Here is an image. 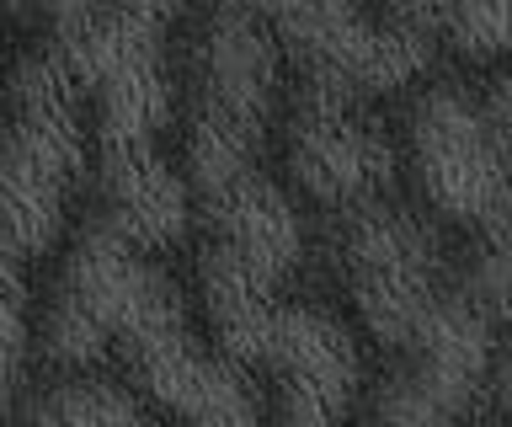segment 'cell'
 Returning <instances> with one entry per match:
<instances>
[{"mask_svg":"<svg viewBox=\"0 0 512 427\" xmlns=\"http://www.w3.org/2000/svg\"><path fill=\"white\" fill-rule=\"evenodd\" d=\"M38 353L54 369H91L118 353L134 385L187 422H251L267 411L256 379L224 347H203L182 289L150 246L128 241L107 219H96L59 262L54 289L38 305Z\"/></svg>","mask_w":512,"mask_h":427,"instance_id":"6da1fadb","label":"cell"},{"mask_svg":"<svg viewBox=\"0 0 512 427\" xmlns=\"http://www.w3.org/2000/svg\"><path fill=\"white\" fill-rule=\"evenodd\" d=\"M336 267L363 331L390 353L374 390L384 422H454L470 417L496 385V321L475 289L443 278L432 230L390 198L342 209Z\"/></svg>","mask_w":512,"mask_h":427,"instance_id":"7a4b0ae2","label":"cell"},{"mask_svg":"<svg viewBox=\"0 0 512 427\" xmlns=\"http://www.w3.org/2000/svg\"><path fill=\"white\" fill-rule=\"evenodd\" d=\"M86 91L54 38L22 54L11 81V129L0 155V230L6 262L54 251L80 177H86Z\"/></svg>","mask_w":512,"mask_h":427,"instance_id":"3957f363","label":"cell"},{"mask_svg":"<svg viewBox=\"0 0 512 427\" xmlns=\"http://www.w3.org/2000/svg\"><path fill=\"white\" fill-rule=\"evenodd\" d=\"M283 43L235 0H219L192 38L187 65V182L208 198L256 171L278 113Z\"/></svg>","mask_w":512,"mask_h":427,"instance_id":"277c9868","label":"cell"},{"mask_svg":"<svg viewBox=\"0 0 512 427\" xmlns=\"http://www.w3.org/2000/svg\"><path fill=\"white\" fill-rule=\"evenodd\" d=\"M203 310L219 347L262 379L283 422H331L352 411L363 390V353L331 310L288 294L219 299Z\"/></svg>","mask_w":512,"mask_h":427,"instance_id":"5b68a950","label":"cell"},{"mask_svg":"<svg viewBox=\"0 0 512 427\" xmlns=\"http://www.w3.org/2000/svg\"><path fill=\"white\" fill-rule=\"evenodd\" d=\"M171 22L176 17L139 6V0H102L91 17L54 33L91 102L102 150L160 145V129L171 123V70H166Z\"/></svg>","mask_w":512,"mask_h":427,"instance_id":"8992f818","label":"cell"},{"mask_svg":"<svg viewBox=\"0 0 512 427\" xmlns=\"http://www.w3.org/2000/svg\"><path fill=\"white\" fill-rule=\"evenodd\" d=\"M406 166L427 209L475 241L512 225V145L486 102L432 86L406 118Z\"/></svg>","mask_w":512,"mask_h":427,"instance_id":"52a82bcc","label":"cell"},{"mask_svg":"<svg viewBox=\"0 0 512 427\" xmlns=\"http://www.w3.org/2000/svg\"><path fill=\"white\" fill-rule=\"evenodd\" d=\"M235 6H246L283 43V54L299 59V75H331L374 97L427 70L432 43L390 17H374L363 0H235Z\"/></svg>","mask_w":512,"mask_h":427,"instance_id":"ba28073f","label":"cell"},{"mask_svg":"<svg viewBox=\"0 0 512 427\" xmlns=\"http://www.w3.org/2000/svg\"><path fill=\"white\" fill-rule=\"evenodd\" d=\"M363 97L368 91L331 75H304L288 107V171L326 209H352L390 187L395 145Z\"/></svg>","mask_w":512,"mask_h":427,"instance_id":"9c48e42d","label":"cell"},{"mask_svg":"<svg viewBox=\"0 0 512 427\" xmlns=\"http://www.w3.org/2000/svg\"><path fill=\"white\" fill-rule=\"evenodd\" d=\"M208 219L203 241V299L224 294H288V278L304 262V225L278 182L262 177V166L240 182L198 198Z\"/></svg>","mask_w":512,"mask_h":427,"instance_id":"30bf717a","label":"cell"},{"mask_svg":"<svg viewBox=\"0 0 512 427\" xmlns=\"http://www.w3.org/2000/svg\"><path fill=\"white\" fill-rule=\"evenodd\" d=\"M192 203H198L192 182L166 166L160 145L102 150V219L128 241L150 251L176 246L192 219Z\"/></svg>","mask_w":512,"mask_h":427,"instance_id":"8fae6325","label":"cell"},{"mask_svg":"<svg viewBox=\"0 0 512 427\" xmlns=\"http://www.w3.org/2000/svg\"><path fill=\"white\" fill-rule=\"evenodd\" d=\"M155 411L160 406L139 385L91 369H59L48 385H27L11 401V417H22L27 427H128L150 422Z\"/></svg>","mask_w":512,"mask_h":427,"instance_id":"7c38bea8","label":"cell"},{"mask_svg":"<svg viewBox=\"0 0 512 427\" xmlns=\"http://www.w3.org/2000/svg\"><path fill=\"white\" fill-rule=\"evenodd\" d=\"M384 17L464 59H512V0H384Z\"/></svg>","mask_w":512,"mask_h":427,"instance_id":"4fadbf2b","label":"cell"},{"mask_svg":"<svg viewBox=\"0 0 512 427\" xmlns=\"http://www.w3.org/2000/svg\"><path fill=\"white\" fill-rule=\"evenodd\" d=\"M96 6H102V0H11L16 17H32L38 27H48V38L64 33V27H75L80 17H91Z\"/></svg>","mask_w":512,"mask_h":427,"instance_id":"5bb4252c","label":"cell"},{"mask_svg":"<svg viewBox=\"0 0 512 427\" xmlns=\"http://www.w3.org/2000/svg\"><path fill=\"white\" fill-rule=\"evenodd\" d=\"M491 321H496V385H491V395L502 411H512V299L491 310Z\"/></svg>","mask_w":512,"mask_h":427,"instance_id":"9a60e30c","label":"cell"},{"mask_svg":"<svg viewBox=\"0 0 512 427\" xmlns=\"http://www.w3.org/2000/svg\"><path fill=\"white\" fill-rule=\"evenodd\" d=\"M486 107H491V118L502 123V134H507V145H512V70H502V75L491 81Z\"/></svg>","mask_w":512,"mask_h":427,"instance_id":"2e32d148","label":"cell"},{"mask_svg":"<svg viewBox=\"0 0 512 427\" xmlns=\"http://www.w3.org/2000/svg\"><path fill=\"white\" fill-rule=\"evenodd\" d=\"M139 6H155V11H166V17H176V11H182V0H139Z\"/></svg>","mask_w":512,"mask_h":427,"instance_id":"e0dca14e","label":"cell"}]
</instances>
